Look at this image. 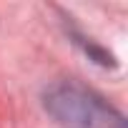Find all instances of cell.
Wrapping results in <instances>:
<instances>
[{"instance_id":"6da1fadb","label":"cell","mask_w":128,"mask_h":128,"mask_svg":"<svg viewBox=\"0 0 128 128\" xmlns=\"http://www.w3.org/2000/svg\"><path fill=\"white\" fill-rule=\"evenodd\" d=\"M43 108L60 128H126L123 116L108 100L76 80L50 86L43 96Z\"/></svg>"}]
</instances>
